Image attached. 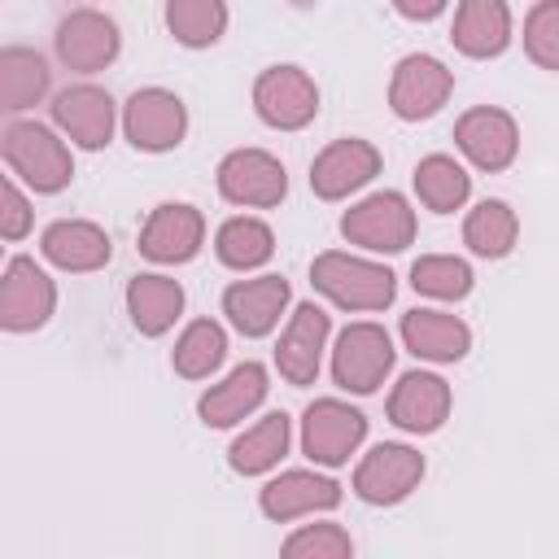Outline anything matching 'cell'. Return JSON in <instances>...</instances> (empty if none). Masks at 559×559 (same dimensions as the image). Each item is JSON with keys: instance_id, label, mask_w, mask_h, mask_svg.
Wrapping results in <instances>:
<instances>
[{"instance_id": "cell-1", "label": "cell", "mask_w": 559, "mask_h": 559, "mask_svg": "<svg viewBox=\"0 0 559 559\" xmlns=\"http://www.w3.org/2000/svg\"><path fill=\"white\" fill-rule=\"evenodd\" d=\"M310 284L341 310H384L397 293V275L380 262L328 249L310 262Z\"/></svg>"}, {"instance_id": "cell-2", "label": "cell", "mask_w": 559, "mask_h": 559, "mask_svg": "<svg viewBox=\"0 0 559 559\" xmlns=\"http://www.w3.org/2000/svg\"><path fill=\"white\" fill-rule=\"evenodd\" d=\"M341 236L371 253H402L415 240V210L393 188L371 192L341 214Z\"/></svg>"}, {"instance_id": "cell-3", "label": "cell", "mask_w": 559, "mask_h": 559, "mask_svg": "<svg viewBox=\"0 0 559 559\" xmlns=\"http://www.w3.org/2000/svg\"><path fill=\"white\" fill-rule=\"evenodd\" d=\"M4 157L9 166L35 188V192H61L74 179V157L66 140H57L44 122H13L4 131Z\"/></svg>"}, {"instance_id": "cell-4", "label": "cell", "mask_w": 559, "mask_h": 559, "mask_svg": "<svg viewBox=\"0 0 559 559\" xmlns=\"http://www.w3.org/2000/svg\"><path fill=\"white\" fill-rule=\"evenodd\" d=\"M393 341L380 323L362 319L341 328L336 345H332V380L349 393H376L384 384V376L393 371Z\"/></svg>"}, {"instance_id": "cell-5", "label": "cell", "mask_w": 559, "mask_h": 559, "mask_svg": "<svg viewBox=\"0 0 559 559\" xmlns=\"http://www.w3.org/2000/svg\"><path fill=\"white\" fill-rule=\"evenodd\" d=\"M367 437V415L341 397H314L301 415V450L319 467H341Z\"/></svg>"}, {"instance_id": "cell-6", "label": "cell", "mask_w": 559, "mask_h": 559, "mask_svg": "<svg viewBox=\"0 0 559 559\" xmlns=\"http://www.w3.org/2000/svg\"><path fill=\"white\" fill-rule=\"evenodd\" d=\"M253 109L275 131H301L319 114V87L301 66H266L253 79Z\"/></svg>"}, {"instance_id": "cell-7", "label": "cell", "mask_w": 559, "mask_h": 559, "mask_svg": "<svg viewBox=\"0 0 559 559\" xmlns=\"http://www.w3.org/2000/svg\"><path fill=\"white\" fill-rule=\"evenodd\" d=\"M419 480H424V454L402 441L371 445L354 467V493L371 507H393V502L411 498V489H419Z\"/></svg>"}, {"instance_id": "cell-8", "label": "cell", "mask_w": 559, "mask_h": 559, "mask_svg": "<svg viewBox=\"0 0 559 559\" xmlns=\"http://www.w3.org/2000/svg\"><path fill=\"white\" fill-rule=\"evenodd\" d=\"M218 192L245 210H271L288 197V170L266 148H231L218 162Z\"/></svg>"}, {"instance_id": "cell-9", "label": "cell", "mask_w": 559, "mask_h": 559, "mask_svg": "<svg viewBox=\"0 0 559 559\" xmlns=\"http://www.w3.org/2000/svg\"><path fill=\"white\" fill-rule=\"evenodd\" d=\"M57 310V284L35 258H13L0 275V328L4 332H35Z\"/></svg>"}, {"instance_id": "cell-10", "label": "cell", "mask_w": 559, "mask_h": 559, "mask_svg": "<svg viewBox=\"0 0 559 559\" xmlns=\"http://www.w3.org/2000/svg\"><path fill=\"white\" fill-rule=\"evenodd\" d=\"M454 92V74L445 70V61H437L432 52H406L393 66L389 79V105L402 122H419L432 118Z\"/></svg>"}, {"instance_id": "cell-11", "label": "cell", "mask_w": 559, "mask_h": 559, "mask_svg": "<svg viewBox=\"0 0 559 559\" xmlns=\"http://www.w3.org/2000/svg\"><path fill=\"white\" fill-rule=\"evenodd\" d=\"M122 131L140 153H166L188 131V109L166 87H140L122 105Z\"/></svg>"}, {"instance_id": "cell-12", "label": "cell", "mask_w": 559, "mask_h": 559, "mask_svg": "<svg viewBox=\"0 0 559 559\" xmlns=\"http://www.w3.org/2000/svg\"><path fill=\"white\" fill-rule=\"evenodd\" d=\"M118 48H122L118 22L100 9H70L57 22V57L79 74L105 70L118 57Z\"/></svg>"}, {"instance_id": "cell-13", "label": "cell", "mask_w": 559, "mask_h": 559, "mask_svg": "<svg viewBox=\"0 0 559 559\" xmlns=\"http://www.w3.org/2000/svg\"><path fill=\"white\" fill-rule=\"evenodd\" d=\"M454 144L476 170H507L520 153V127L507 109L476 105L454 122Z\"/></svg>"}, {"instance_id": "cell-14", "label": "cell", "mask_w": 559, "mask_h": 559, "mask_svg": "<svg viewBox=\"0 0 559 559\" xmlns=\"http://www.w3.org/2000/svg\"><path fill=\"white\" fill-rule=\"evenodd\" d=\"M201 245H205V218L188 201H162L140 227V253L162 266L192 262Z\"/></svg>"}, {"instance_id": "cell-15", "label": "cell", "mask_w": 559, "mask_h": 559, "mask_svg": "<svg viewBox=\"0 0 559 559\" xmlns=\"http://www.w3.org/2000/svg\"><path fill=\"white\" fill-rule=\"evenodd\" d=\"M376 175H380V148L371 140H358V135L332 140L310 162V188L323 201H341V197L358 192L362 183H371Z\"/></svg>"}, {"instance_id": "cell-16", "label": "cell", "mask_w": 559, "mask_h": 559, "mask_svg": "<svg viewBox=\"0 0 559 559\" xmlns=\"http://www.w3.org/2000/svg\"><path fill=\"white\" fill-rule=\"evenodd\" d=\"M328 332H332V319L323 306L314 301H301L275 345V367L288 384H314L319 367H323V349H328Z\"/></svg>"}, {"instance_id": "cell-17", "label": "cell", "mask_w": 559, "mask_h": 559, "mask_svg": "<svg viewBox=\"0 0 559 559\" xmlns=\"http://www.w3.org/2000/svg\"><path fill=\"white\" fill-rule=\"evenodd\" d=\"M336 502H341V485L332 476H319V472H306V467L271 476L258 493L262 515L275 520V524L297 520V515H314V511H332Z\"/></svg>"}, {"instance_id": "cell-18", "label": "cell", "mask_w": 559, "mask_h": 559, "mask_svg": "<svg viewBox=\"0 0 559 559\" xmlns=\"http://www.w3.org/2000/svg\"><path fill=\"white\" fill-rule=\"evenodd\" d=\"M52 122L74 140L79 148H105L114 140V96L92 83H74L57 92L52 100Z\"/></svg>"}, {"instance_id": "cell-19", "label": "cell", "mask_w": 559, "mask_h": 559, "mask_svg": "<svg viewBox=\"0 0 559 559\" xmlns=\"http://www.w3.org/2000/svg\"><path fill=\"white\" fill-rule=\"evenodd\" d=\"M293 288L284 275H258V280H236L223 293V314L240 336H266L275 332Z\"/></svg>"}, {"instance_id": "cell-20", "label": "cell", "mask_w": 559, "mask_h": 559, "mask_svg": "<svg viewBox=\"0 0 559 559\" xmlns=\"http://www.w3.org/2000/svg\"><path fill=\"white\" fill-rule=\"evenodd\" d=\"M266 367L262 362H240L231 367L218 384H210L197 402V415L205 428H231L240 424L245 415H253L262 402H266Z\"/></svg>"}, {"instance_id": "cell-21", "label": "cell", "mask_w": 559, "mask_h": 559, "mask_svg": "<svg viewBox=\"0 0 559 559\" xmlns=\"http://www.w3.org/2000/svg\"><path fill=\"white\" fill-rule=\"evenodd\" d=\"M450 415V384L437 371H406L389 393V419L402 432H437Z\"/></svg>"}, {"instance_id": "cell-22", "label": "cell", "mask_w": 559, "mask_h": 559, "mask_svg": "<svg viewBox=\"0 0 559 559\" xmlns=\"http://www.w3.org/2000/svg\"><path fill=\"white\" fill-rule=\"evenodd\" d=\"M402 341L424 362H459L472 349V328L459 314L415 306L402 314Z\"/></svg>"}, {"instance_id": "cell-23", "label": "cell", "mask_w": 559, "mask_h": 559, "mask_svg": "<svg viewBox=\"0 0 559 559\" xmlns=\"http://www.w3.org/2000/svg\"><path fill=\"white\" fill-rule=\"evenodd\" d=\"M39 249L61 271H100L109 262V253H114L105 227H96L87 218H57V223H48L44 236H39Z\"/></svg>"}, {"instance_id": "cell-24", "label": "cell", "mask_w": 559, "mask_h": 559, "mask_svg": "<svg viewBox=\"0 0 559 559\" xmlns=\"http://www.w3.org/2000/svg\"><path fill=\"white\" fill-rule=\"evenodd\" d=\"M127 314L135 323L140 336H162L175 328V319L183 314V288L179 280L162 275V271H140L127 284Z\"/></svg>"}, {"instance_id": "cell-25", "label": "cell", "mask_w": 559, "mask_h": 559, "mask_svg": "<svg viewBox=\"0 0 559 559\" xmlns=\"http://www.w3.org/2000/svg\"><path fill=\"white\" fill-rule=\"evenodd\" d=\"M450 39L463 57H498L511 44V9L502 0H463Z\"/></svg>"}, {"instance_id": "cell-26", "label": "cell", "mask_w": 559, "mask_h": 559, "mask_svg": "<svg viewBox=\"0 0 559 559\" xmlns=\"http://www.w3.org/2000/svg\"><path fill=\"white\" fill-rule=\"evenodd\" d=\"M288 441H293L288 415H284V411H271V415H262L258 424H249V428L227 445V463H231V472H240V476H262V472H271V467L288 454Z\"/></svg>"}, {"instance_id": "cell-27", "label": "cell", "mask_w": 559, "mask_h": 559, "mask_svg": "<svg viewBox=\"0 0 559 559\" xmlns=\"http://www.w3.org/2000/svg\"><path fill=\"white\" fill-rule=\"evenodd\" d=\"M515 236H520V218L507 201L489 197L480 201L476 210H467L463 218V245L476 253V258H507L515 249Z\"/></svg>"}, {"instance_id": "cell-28", "label": "cell", "mask_w": 559, "mask_h": 559, "mask_svg": "<svg viewBox=\"0 0 559 559\" xmlns=\"http://www.w3.org/2000/svg\"><path fill=\"white\" fill-rule=\"evenodd\" d=\"M48 92V66L35 48H0V109L17 114L39 105V96Z\"/></svg>"}, {"instance_id": "cell-29", "label": "cell", "mask_w": 559, "mask_h": 559, "mask_svg": "<svg viewBox=\"0 0 559 559\" xmlns=\"http://www.w3.org/2000/svg\"><path fill=\"white\" fill-rule=\"evenodd\" d=\"M415 192L432 214H454V210H463V201L472 192V175L450 153H428L415 166Z\"/></svg>"}, {"instance_id": "cell-30", "label": "cell", "mask_w": 559, "mask_h": 559, "mask_svg": "<svg viewBox=\"0 0 559 559\" xmlns=\"http://www.w3.org/2000/svg\"><path fill=\"white\" fill-rule=\"evenodd\" d=\"M214 253H218V262L231 266V271H253V266L271 262V253H275V231H271L262 218L236 214V218H227V223L218 227Z\"/></svg>"}, {"instance_id": "cell-31", "label": "cell", "mask_w": 559, "mask_h": 559, "mask_svg": "<svg viewBox=\"0 0 559 559\" xmlns=\"http://www.w3.org/2000/svg\"><path fill=\"white\" fill-rule=\"evenodd\" d=\"M223 358H227V332L214 319H192L179 332L175 354H170V362H175V371L183 380H205L210 371L223 367Z\"/></svg>"}, {"instance_id": "cell-32", "label": "cell", "mask_w": 559, "mask_h": 559, "mask_svg": "<svg viewBox=\"0 0 559 559\" xmlns=\"http://www.w3.org/2000/svg\"><path fill=\"white\" fill-rule=\"evenodd\" d=\"M166 26L183 48H210L227 31V4L223 0H170Z\"/></svg>"}, {"instance_id": "cell-33", "label": "cell", "mask_w": 559, "mask_h": 559, "mask_svg": "<svg viewBox=\"0 0 559 559\" xmlns=\"http://www.w3.org/2000/svg\"><path fill=\"white\" fill-rule=\"evenodd\" d=\"M472 280H476L472 266L454 253H424L411 266V288L437 301H463L472 293Z\"/></svg>"}, {"instance_id": "cell-34", "label": "cell", "mask_w": 559, "mask_h": 559, "mask_svg": "<svg viewBox=\"0 0 559 559\" xmlns=\"http://www.w3.org/2000/svg\"><path fill=\"white\" fill-rule=\"evenodd\" d=\"M280 559H354V542L341 524H301L288 533Z\"/></svg>"}, {"instance_id": "cell-35", "label": "cell", "mask_w": 559, "mask_h": 559, "mask_svg": "<svg viewBox=\"0 0 559 559\" xmlns=\"http://www.w3.org/2000/svg\"><path fill=\"white\" fill-rule=\"evenodd\" d=\"M524 52L542 70H559V0H537L524 17Z\"/></svg>"}, {"instance_id": "cell-36", "label": "cell", "mask_w": 559, "mask_h": 559, "mask_svg": "<svg viewBox=\"0 0 559 559\" xmlns=\"http://www.w3.org/2000/svg\"><path fill=\"white\" fill-rule=\"evenodd\" d=\"M26 231H31V201L9 175H0V240H22Z\"/></svg>"}, {"instance_id": "cell-37", "label": "cell", "mask_w": 559, "mask_h": 559, "mask_svg": "<svg viewBox=\"0 0 559 559\" xmlns=\"http://www.w3.org/2000/svg\"><path fill=\"white\" fill-rule=\"evenodd\" d=\"M393 9H397L402 17H415V22H428V17H437V13H445V0H424V4H419V0H397Z\"/></svg>"}]
</instances>
